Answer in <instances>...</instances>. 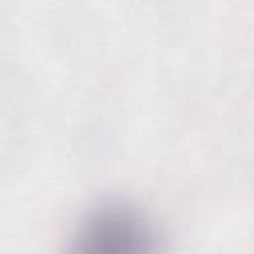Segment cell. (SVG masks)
Masks as SVG:
<instances>
[{"mask_svg": "<svg viewBox=\"0 0 254 254\" xmlns=\"http://www.w3.org/2000/svg\"><path fill=\"white\" fill-rule=\"evenodd\" d=\"M65 254H163V236L143 208L105 200L73 226Z\"/></svg>", "mask_w": 254, "mask_h": 254, "instance_id": "1", "label": "cell"}]
</instances>
